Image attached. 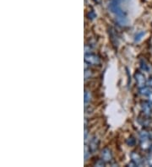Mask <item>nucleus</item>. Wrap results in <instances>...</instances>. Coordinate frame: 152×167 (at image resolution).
Masks as SVG:
<instances>
[]
</instances>
